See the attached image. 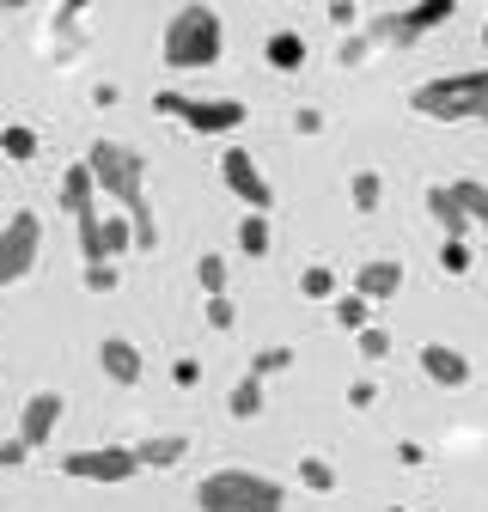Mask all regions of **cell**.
<instances>
[{
	"instance_id": "8",
	"label": "cell",
	"mask_w": 488,
	"mask_h": 512,
	"mask_svg": "<svg viewBox=\"0 0 488 512\" xmlns=\"http://www.w3.org/2000/svg\"><path fill=\"white\" fill-rule=\"evenodd\" d=\"M220 177H226V189L251 208V214H269V202H275V189H269V177L257 171V159L244 153V147H226L220 153Z\"/></svg>"
},
{
	"instance_id": "2",
	"label": "cell",
	"mask_w": 488,
	"mask_h": 512,
	"mask_svg": "<svg viewBox=\"0 0 488 512\" xmlns=\"http://www.w3.org/2000/svg\"><path fill=\"white\" fill-rule=\"evenodd\" d=\"M202 512H287V488L263 470H214L196 482Z\"/></svg>"
},
{
	"instance_id": "14",
	"label": "cell",
	"mask_w": 488,
	"mask_h": 512,
	"mask_svg": "<svg viewBox=\"0 0 488 512\" xmlns=\"http://www.w3.org/2000/svg\"><path fill=\"white\" fill-rule=\"evenodd\" d=\"M183 458H190V439H183V433H153V439L135 445V464H141V470H171V464H183Z\"/></svg>"
},
{
	"instance_id": "18",
	"label": "cell",
	"mask_w": 488,
	"mask_h": 512,
	"mask_svg": "<svg viewBox=\"0 0 488 512\" xmlns=\"http://www.w3.org/2000/svg\"><path fill=\"white\" fill-rule=\"evenodd\" d=\"M269 244H275L269 214H244V220H238V250H244V256H269Z\"/></svg>"
},
{
	"instance_id": "41",
	"label": "cell",
	"mask_w": 488,
	"mask_h": 512,
	"mask_svg": "<svg viewBox=\"0 0 488 512\" xmlns=\"http://www.w3.org/2000/svg\"><path fill=\"white\" fill-rule=\"evenodd\" d=\"M391 512H403V506H391Z\"/></svg>"
},
{
	"instance_id": "25",
	"label": "cell",
	"mask_w": 488,
	"mask_h": 512,
	"mask_svg": "<svg viewBox=\"0 0 488 512\" xmlns=\"http://www.w3.org/2000/svg\"><path fill=\"white\" fill-rule=\"evenodd\" d=\"M80 250H86V263H104V214L80 220Z\"/></svg>"
},
{
	"instance_id": "20",
	"label": "cell",
	"mask_w": 488,
	"mask_h": 512,
	"mask_svg": "<svg viewBox=\"0 0 488 512\" xmlns=\"http://www.w3.org/2000/svg\"><path fill=\"white\" fill-rule=\"evenodd\" d=\"M348 196H354V208H360V214H373V208L385 202V177H379V171H354Z\"/></svg>"
},
{
	"instance_id": "27",
	"label": "cell",
	"mask_w": 488,
	"mask_h": 512,
	"mask_svg": "<svg viewBox=\"0 0 488 512\" xmlns=\"http://www.w3.org/2000/svg\"><path fill=\"white\" fill-rule=\"evenodd\" d=\"M196 275H202V293H208V299H214V293H226V256H202Z\"/></svg>"
},
{
	"instance_id": "26",
	"label": "cell",
	"mask_w": 488,
	"mask_h": 512,
	"mask_svg": "<svg viewBox=\"0 0 488 512\" xmlns=\"http://www.w3.org/2000/svg\"><path fill=\"white\" fill-rule=\"evenodd\" d=\"M336 324L354 330V336L366 330V299H360V293H342V299H336Z\"/></svg>"
},
{
	"instance_id": "9",
	"label": "cell",
	"mask_w": 488,
	"mask_h": 512,
	"mask_svg": "<svg viewBox=\"0 0 488 512\" xmlns=\"http://www.w3.org/2000/svg\"><path fill=\"white\" fill-rule=\"evenodd\" d=\"M458 13V0H421V7H403V13H385L373 31L379 37H397V43H415V37H427L434 25H446Z\"/></svg>"
},
{
	"instance_id": "34",
	"label": "cell",
	"mask_w": 488,
	"mask_h": 512,
	"mask_svg": "<svg viewBox=\"0 0 488 512\" xmlns=\"http://www.w3.org/2000/svg\"><path fill=\"white\" fill-rule=\"evenodd\" d=\"M25 458H31V445H25V439H7V445H0V464H7V470L25 464Z\"/></svg>"
},
{
	"instance_id": "36",
	"label": "cell",
	"mask_w": 488,
	"mask_h": 512,
	"mask_svg": "<svg viewBox=\"0 0 488 512\" xmlns=\"http://www.w3.org/2000/svg\"><path fill=\"white\" fill-rule=\"evenodd\" d=\"M171 378H177V384H196V378H202V366H196V360H177V366H171Z\"/></svg>"
},
{
	"instance_id": "30",
	"label": "cell",
	"mask_w": 488,
	"mask_h": 512,
	"mask_svg": "<svg viewBox=\"0 0 488 512\" xmlns=\"http://www.w3.org/2000/svg\"><path fill=\"white\" fill-rule=\"evenodd\" d=\"M360 354H366V360H385V354H391V336L366 324V330H360Z\"/></svg>"
},
{
	"instance_id": "33",
	"label": "cell",
	"mask_w": 488,
	"mask_h": 512,
	"mask_svg": "<svg viewBox=\"0 0 488 512\" xmlns=\"http://www.w3.org/2000/svg\"><path fill=\"white\" fill-rule=\"evenodd\" d=\"M440 263H446V275H464V269H470V250H464V244H446Z\"/></svg>"
},
{
	"instance_id": "32",
	"label": "cell",
	"mask_w": 488,
	"mask_h": 512,
	"mask_svg": "<svg viewBox=\"0 0 488 512\" xmlns=\"http://www.w3.org/2000/svg\"><path fill=\"white\" fill-rule=\"evenodd\" d=\"M348 403H354V409H373V403H379V384H373V378L348 384Z\"/></svg>"
},
{
	"instance_id": "1",
	"label": "cell",
	"mask_w": 488,
	"mask_h": 512,
	"mask_svg": "<svg viewBox=\"0 0 488 512\" xmlns=\"http://www.w3.org/2000/svg\"><path fill=\"white\" fill-rule=\"evenodd\" d=\"M220 49H226V25H220L214 7H202V0H196V7H177L171 13V25H165V68H177V74L214 68Z\"/></svg>"
},
{
	"instance_id": "37",
	"label": "cell",
	"mask_w": 488,
	"mask_h": 512,
	"mask_svg": "<svg viewBox=\"0 0 488 512\" xmlns=\"http://www.w3.org/2000/svg\"><path fill=\"white\" fill-rule=\"evenodd\" d=\"M330 19H336V25H354V19H360V7H354V0H336Z\"/></svg>"
},
{
	"instance_id": "13",
	"label": "cell",
	"mask_w": 488,
	"mask_h": 512,
	"mask_svg": "<svg viewBox=\"0 0 488 512\" xmlns=\"http://www.w3.org/2000/svg\"><path fill=\"white\" fill-rule=\"evenodd\" d=\"M354 293H360L366 305H373V299H397V293H403V263H360Z\"/></svg>"
},
{
	"instance_id": "35",
	"label": "cell",
	"mask_w": 488,
	"mask_h": 512,
	"mask_svg": "<svg viewBox=\"0 0 488 512\" xmlns=\"http://www.w3.org/2000/svg\"><path fill=\"white\" fill-rule=\"evenodd\" d=\"M293 128H299V135H318V128H324V110H299Z\"/></svg>"
},
{
	"instance_id": "10",
	"label": "cell",
	"mask_w": 488,
	"mask_h": 512,
	"mask_svg": "<svg viewBox=\"0 0 488 512\" xmlns=\"http://www.w3.org/2000/svg\"><path fill=\"white\" fill-rule=\"evenodd\" d=\"M61 409H68V403H61V391H31V397H25V415H19V439L31 445V452L55 439V421H61Z\"/></svg>"
},
{
	"instance_id": "21",
	"label": "cell",
	"mask_w": 488,
	"mask_h": 512,
	"mask_svg": "<svg viewBox=\"0 0 488 512\" xmlns=\"http://www.w3.org/2000/svg\"><path fill=\"white\" fill-rule=\"evenodd\" d=\"M122 250H135V232H129L122 214H104V263H116Z\"/></svg>"
},
{
	"instance_id": "4",
	"label": "cell",
	"mask_w": 488,
	"mask_h": 512,
	"mask_svg": "<svg viewBox=\"0 0 488 512\" xmlns=\"http://www.w3.org/2000/svg\"><path fill=\"white\" fill-rule=\"evenodd\" d=\"M86 171H92V183H98V196H116L122 208H129V220L153 214V208H147V159H141L129 141H98V147L86 153Z\"/></svg>"
},
{
	"instance_id": "11",
	"label": "cell",
	"mask_w": 488,
	"mask_h": 512,
	"mask_svg": "<svg viewBox=\"0 0 488 512\" xmlns=\"http://www.w3.org/2000/svg\"><path fill=\"white\" fill-rule=\"evenodd\" d=\"M421 372L434 378L440 391H464V384H470V360L458 348H446V342H427L421 348Z\"/></svg>"
},
{
	"instance_id": "28",
	"label": "cell",
	"mask_w": 488,
	"mask_h": 512,
	"mask_svg": "<svg viewBox=\"0 0 488 512\" xmlns=\"http://www.w3.org/2000/svg\"><path fill=\"white\" fill-rule=\"evenodd\" d=\"M287 366H293V348H263L251 360V378H269V372H287Z\"/></svg>"
},
{
	"instance_id": "31",
	"label": "cell",
	"mask_w": 488,
	"mask_h": 512,
	"mask_svg": "<svg viewBox=\"0 0 488 512\" xmlns=\"http://www.w3.org/2000/svg\"><path fill=\"white\" fill-rule=\"evenodd\" d=\"M86 287L92 293H110L116 287V263H86Z\"/></svg>"
},
{
	"instance_id": "40",
	"label": "cell",
	"mask_w": 488,
	"mask_h": 512,
	"mask_svg": "<svg viewBox=\"0 0 488 512\" xmlns=\"http://www.w3.org/2000/svg\"><path fill=\"white\" fill-rule=\"evenodd\" d=\"M482 256H488V226H482Z\"/></svg>"
},
{
	"instance_id": "24",
	"label": "cell",
	"mask_w": 488,
	"mask_h": 512,
	"mask_svg": "<svg viewBox=\"0 0 488 512\" xmlns=\"http://www.w3.org/2000/svg\"><path fill=\"white\" fill-rule=\"evenodd\" d=\"M299 482L312 488V494H330V488H336V470H330L324 458H299Z\"/></svg>"
},
{
	"instance_id": "15",
	"label": "cell",
	"mask_w": 488,
	"mask_h": 512,
	"mask_svg": "<svg viewBox=\"0 0 488 512\" xmlns=\"http://www.w3.org/2000/svg\"><path fill=\"white\" fill-rule=\"evenodd\" d=\"M61 208H68L74 220H86V214H98V183H92V171H86V159H80V165H68V177H61Z\"/></svg>"
},
{
	"instance_id": "17",
	"label": "cell",
	"mask_w": 488,
	"mask_h": 512,
	"mask_svg": "<svg viewBox=\"0 0 488 512\" xmlns=\"http://www.w3.org/2000/svg\"><path fill=\"white\" fill-rule=\"evenodd\" d=\"M269 68H281V74L305 68V37H299V31H275V37H269Z\"/></svg>"
},
{
	"instance_id": "23",
	"label": "cell",
	"mask_w": 488,
	"mask_h": 512,
	"mask_svg": "<svg viewBox=\"0 0 488 512\" xmlns=\"http://www.w3.org/2000/svg\"><path fill=\"white\" fill-rule=\"evenodd\" d=\"M299 293L305 299H336V269H324V263H312L299 275Z\"/></svg>"
},
{
	"instance_id": "16",
	"label": "cell",
	"mask_w": 488,
	"mask_h": 512,
	"mask_svg": "<svg viewBox=\"0 0 488 512\" xmlns=\"http://www.w3.org/2000/svg\"><path fill=\"white\" fill-rule=\"evenodd\" d=\"M427 214H434V220L446 226V244H464L470 220H464V208L452 202V189H446V183H434V189H427Z\"/></svg>"
},
{
	"instance_id": "39",
	"label": "cell",
	"mask_w": 488,
	"mask_h": 512,
	"mask_svg": "<svg viewBox=\"0 0 488 512\" xmlns=\"http://www.w3.org/2000/svg\"><path fill=\"white\" fill-rule=\"evenodd\" d=\"M482 49H488V19H482Z\"/></svg>"
},
{
	"instance_id": "19",
	"label": "cell",
	"mask_w": 488,
	"mask_h": 512,
	"mask_svg": "<svg viewBox=\"0 0 488 512\" xmlns=\"http://www.w3.org/2000/svg\"><path fill=\"white\" fill-rule=\"evenodd\" d=\"M226 409H232L238 421H257V415H263V378H238V384H232V403H226Z\"/></svg>"
},
{
	"instance_id": "3",
	"label": "cell",
	"mask_w": 488,
	"mask_h": 512,
	"mask_svg": "<svg viewBox=\"0 0 488 512\" xmlns=\"http://www.w3.org/2000/svg\"><path fill=\"white\" fill-rule=\"evenodd\" d=\"M409 104L427 122H488V68L446 74V80H421L409 92Z\"/></svg>"
},
{
	"instance_id": "6",
	"label": "cell",
	"mask_w": 488,
	"mask_h": 512,
	"mask_svg": "<svg viewBox=\"0 0 488 512\" xmlns=\"http://www.w3.org/2000/svg\"><path fill=\"white\" fill-rule=\"evenodd\" d=\"M141 464H135V445H86V452H68L61 458V476H74V482H129Z\"/></svg>"
},
{
	"instance_id": "29",
	"label": "cell",
	"mask_w": 488,
	"mask_h": 512,
	"mask_svg": "<svg viewBox=\"0 0 488 512\" xmlns=\"http://www.w3.org/2000/svg\"><path fill=\"white\" fill-rule=\"evenodd\" d=\"M208 324H214V330H232V324H238V305H232L226 293H214V299H208Z\"/></svg>"
},
{
	"instance_id": "22",
	"label": "cell",
	"mask_w": 488,
	"mask_h": 512,
	"mask_svg": "<svg viewBox=\"0 0 488 512\" xmlns=\"http://www.w3.org/2000/svg\"><path fill=\"white\" fill-rule=\"evenodd\" d=\"M0 153L25 165V159H37V135H31V128H19V122H13V128H0Z\"/></svg>"
},
{
	"instance_id": "7",
	"label": "cell",
	"mask_w": 488,
	"mask_h": 512,
	"mask_svg": "<svg viewBox=\"0 0 488 512\" xmlns=\"http://www.w3.org/2000/svg\"><path fill=\"white\" fill-rule=\"evenodd\" d=\"M37 244H43V220L37 214H13L7 226H0V293L37 269Z\"/></svg>"
},
{
	"instance_id": "12",
	"label": "cell",
	"mask_w": 488,
	"mask_h": 512,
	"mask_svg": "<svg viewBox=\"0 0 488 512\" xmlns=\"http://www.w3.org/2000/svg\"><path fill=\"white\" fill-rule=\"evenodd\" d=\"M98 366H104V378H116V384H141V348L129 342V336H104L98 342Z\"/></svg>"
},
{
	"instance_id": "38",
	"label": "cell",
	"mask_w": 488,
	"mask_h": 512,
	"mask_svg": "<svg viewBox=\"0 0 488 512\" xmlns=\"http://www.w3.org/2000/svg\"><path fill=\"white\" fill-rule=\"evenodd\" d=\"M360 55H366V43H360V37H348V43H342V55H336V61H342V68H354V61H360Z\"/></svg>"
},
{
	"instance_id": "5",
	"label": "cell",
	"mask_w": 488,
	"mask_h": 512,
	"mask_svg": "<svg viewBox=\"0 0 488 512\" xmlns=\"http://www.w3.org/2000/svg\"><path fill=\"white\" fill-rule=\"evenodd\" d=\"M165 116H177L183 128H196V135H232V128H244V110L238 98H183V92H159L153 98Z\"/></svg>"
}]
</instances>
